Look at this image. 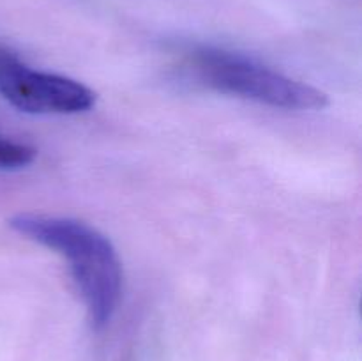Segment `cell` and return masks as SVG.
Listing matches in <instances>:
<instances>
[{
  "label": "cell",
  "instance_id": "7a4b0ae2",
  "mask_svg": "<svg viewBox=\"0 0 362 361\" xmlns=\"http://www.w3.org/2000/svg\"><path fill=\"white\" fill-rule=\"evenodd\" d=\"M191 69L214 91L274 108L320 110L329 103L325 92L228 50L211 46L197 50L191 57Z\"/></svg>",
  "mask_w": 362,
  "mask_h": 361
},
{
  "label": "cell",
  "instance_id": "3957f363",
  "mask_svg": "<svg viewBox=\"0 0 362 361\" xmlns=\"http://www.w3.org/2000/svg\"><path fill=\"white\" fill-rule=\"evenodd\" d=\"M0 94L28 113H80L95 103V94L83 84L30 69L6 46H0Z\"/></svg>",
  "mask_w": 362,
  "mask_h": 361
},
{
  "label": "cell",
  "instance_id": "277c9868",
  "mask_svg": "<svg viewBox=\"0 0 362 361\" xmlns=\"http://www.w3.org/2000/svg\"><path fill=\"white\" fill-rule=\"evenodd\" d=\"M35 158V149L0 134V168H23Z\"/></svg>",
  "mask_w": 362,
  "mask_h": 361
},
{
  "label": "cell",
  "instance_id": "6da1fadb",
  "mask_svg": "<svg viewBox=\"0 0 362 361\" xmlns=\"http://www.w3.org/2000/svg\"><path fill=\"white\" fill-rule=\"evenodd\" d=\"M9 225L69 260L88 322L98 331L106 328L122 297V264L108 237L80 219L32 212L13 216Z\"/></svg>",
  "mask_w": 362,
  "mask_h": 361
}]
</instances>
